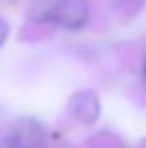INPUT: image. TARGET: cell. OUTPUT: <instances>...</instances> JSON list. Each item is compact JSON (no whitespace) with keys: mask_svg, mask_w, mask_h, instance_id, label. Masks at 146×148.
I'll return each instance as SVG.
<instances>
[{"mask_svg":"<svg viewBox=\"0 0 146 148\" xmlns=\"http://www.w3.org/2000/svg\"><path fill=\"white\" fill-rule=\"evenodd\" d=\"M101 103L94 90H79L68 99V112L79 124L90 126L98 120Z\"/></svg>","mask_w":146,"mask_h":148,"instance_id":"cell-3","label":"cell"},{"mask_svg":"<svg viewBox=\"0 0 146 148\" xmlns=\"http://www.w3.org/2000/svg\"><path fill=\"white\" fill-rule=\"evenodd\" d=\"M0 148H17L13 145V141H11L10 137H8V133H6V130L0 133Z\"/></svg>","mask_w":146,"mask_h":148,"instance_id":"cell-5","label":"cell"},{"mask_svg":"<svg viewBox=\"0 0 146 148\" xmlns=\"http://www.w3.org/2000/svg\"><path fill=\"white\" fill-rule=\"evenodd\" d=\"M8 137L17 148H45L47 131L40 122L32 118H21L6 127Z\"/></svg>","mask_w":146,"mask_h":148,"instance_id":"cell-2","label":"cell"},{"mask_svg":"<svg viewBox=\"0 0 146 148\" xmlns=\"http://www.w3.org/2000/svg\"><path fill=\"white\" fill-rule=\"evenodd\" d=\"M8 36H10V25H8V23L4 21L2 17H0V47L6 43Z\"/></svg>","mask_w":146,"mask_h":148,"instance_id":"cell-4","label":"cell"},{"mask_svg":"<svg viewBox=\"0 0 146 148\" xmlns=\"http://www.w3.org/2000/svg\"><path fill=\"white\" fill-rule=\"evenodd\" d=\"M88 17L90 8L86 0H55L45 10V19L64 30H81Z\"/></svg>","mask_w":146,"mask_h":148,"instance_id":"cell-1","label":"cell"},{"mask_svg":"<svg viewBox=\"0 0 146 148\" xmlns=\"http://www.w3.org/2000/svg\"><path fill=\"white\" fill-rule=\"evenodd\" d=\"M143 73H144V79H146V58H144V66H143Z\"/></svg>","mask_w":146,"mask_h":148,"instance_id":"cell-6","label":"cell"}]
</instances>
